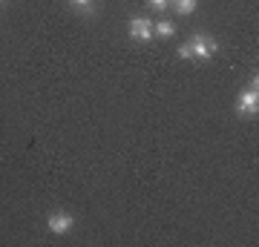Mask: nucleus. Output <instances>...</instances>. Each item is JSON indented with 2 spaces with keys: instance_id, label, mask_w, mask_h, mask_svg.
<instances>
[{
  "instance_id": "f03ea898",
  "label": "nucleus",
  "mask_w": 259,
  "mask_h": 247,
  "mask_svg": "<svg viewBox=\"0 0 259 247\" xmlns=\"http://www.w3.org/2000/svg\"><path fill=\"white\" fill-rule=\"evenodd\" d=\"M187 46H190V55H193L196 61H207V58H213L216 52H219L216 37H213V35H204V32H196V35L187 40Z\"/></svg>"
},
{
  "instance_id": "0eeeda50",
  "label": "nucleus",
  "mask_w": 259,
  "mask_h": 247,
  "mask_svg": "<svg viewBox=\"0 0 259 247\" xmlns=\"http://www.w3.org/2000/svg\"><path fill=\"white\" fill-rule=\"evenodd\" d=\"M69 3H72V6H75L78 12H83V15H93V12H95L93 0H69Z\"/></svg>"
},
{
  "instance_id": "39448f33",
  "label": "nucleus",
  "mask_w": 259,
  "mask_h": 247,
  "mask_svg": "<svg viewBox=\"0 0 259 247\" xmlns=\"http://www.w3.org/2000/svg\"><path fill=\"white\" fill-rule=\"evenodd\" d=\"M153 35L156 37H173L176 35V23H173V20H153Z\"/></svg>"
},
{
  "instance_id": "6e6552de",
  "label": "nucleus",
  "mask_w": 259,
  "mask_h": 247,
  "mask_svg": "<svg viewBox=\"0 0 259 247\" xmlns=\"http://www.w3.org/2000/svg\"><path fill=\"white\" fill-rule=\"evenodd\" d=\"M147 9L150 12H164V9H170V0H147Z\"/></svg>"
},
{
  "instance_id": "423d86ee",
  "label": "nucleus",
  "mask_w": 259,
  "mask_h": 247,
  "mask_svg": "<svg viewBox=\"0 0 259 247\" xmlns=\"http://www.w3.org/2000/svg\"><path fill=\"white\" fill-rule=\"evenodd\" d=\"M170 6H173V9L179 12V15H193L196 12V6H199V0H170Z\"/></svg>"
},
{
  "instance_id": "1a4fd4ad",
  "label": "nucleus",
  "mask_w": 259,
  "mask_h": 247,
  "mask_svg": "<svg viewBox=\"0 0 259 247\" xmlns=\"http://www.w3.org/2000/svg\"><path fill=\"white\" fill-rule=\"evenodd\" d=\"M176 55L182 58V61H190V58H193V55H190V46H187V43L179 46V49H176Z\"/></svg>"
},
{
  "instance_id": "7ed1b4c3",
  "label": "nucleus",
  "mask_w": 259,
  "mask_h": 247,
  "mask_svg": "<svg viewBox=\"0 0 259 247\" xmlns=\"http://www.w3.org/2000/svg\"><path fill=\"white\" fill-rule=\"evenodd\" d=\"M127 35L130 40H136V43H150L153 40V20L150 18H130L127 23Z\"/></svg>"
},
{
  "instance_id": "f257e3e1",
  "label": "nucleus",
  "mask_w": 259,
  "mask_h": 247,
  "mask_svg": "<svg viewBox=\"0 0 259 247\" xmlns=\"http://www.w3.org/2000/svg\"><path fill=\"white\" fill-rule=\"evenodd\" d=\"M236 112H239L242 118H256L259 115V78H256V72H253L248 86L239 92V98H236Z\"/></svg>"
},
{
  "instance_id": "20e7f679",
  "label": "nucleus",
  "mask_w": 259,
  "mask_h": 247,
  "mask_svg": "<svg viewBox=\"0 0 259 247\" xmlns=\"http://www.w3.org/2000/svg\"><path fill=\"white\" fill-rule=\"evenodd\" d=\"M72 227H75V219L69 216V213H52V216L47 219V230L55 233V236H64V233H69Z\"/></svg>"
}]
</instances>
